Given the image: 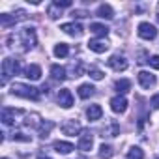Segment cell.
Returning <instances> with one entry per match:
<instances>
[{
  "instance_id": "26",
  "label": "cell",
  "mask_w": 159,
  "mask_h": 159,
  "mask_svg": "<svg viewBox=\"0 0 159 159\" xmlns=\"http://www.w3.org/2000/svg\"><path fill=\"white\" fill-rule=\"evenodd\" d=\"M52 127H54V124H52L51 120H47L45 124H41V127H39V135H41V139H47Z\"/></svg>"
},
{
  "instance_id": "35",
  "label": "cell",
  "mask_w": 159,
  "mask_h": 159,
  "mask_svg": "<svg viewBox=\"0 0 159 159\" xmlns=\"http://www.w3.org/2000/svg\"><path fill=\"white\" fill-rule=\"evenodd\" d=\"M39 159H51V157H39Z\"/></svg>"
},
{
  "instance_id": "37",
  "label": "cell",
  "mask_w": 159,
  "mask_h": 159,
  "mask_svg": "<svg viewBox=\"0 0 159 159\" xmlns=\"http://www.w3.org/2000/svg\"><path fill=\"white\" fill-rule=\"evenodd\" d=\"M2 159H8V157H2Z\"/></svg>"
},
{
  "instance_id": "38",
  "label": "cell",
  "mask_w": 159,
  "mask_h": 159,
  "mask_svg": "<svg viewBox=\"0 0 159 159\" xmlns=\"http://www.w3.org/2000/svg\"><path fill=\"white\" fill-rule=\"evenodd\" d=\"M157 19H159V13H157Z\"/></svg>"
},
{
  "instance_id": "16",
  "label": "cell",
  "mask_w": 159,
  "mask_h": 159,
  "mask_svg": "<svg viewBox=\"0 0 159 159\" xmlns=\"http://www.w3.org/2000/svg\"><path fill=\"white\" fill-rule=\"evenodd\" d=\"M15 114H21V111L4 109V111H2V122H4V125H13V124H15Z\"/></svg>"
},
{
  "instance_id": "27",
  "label": "cell",
  "mask_w": 159,
  "mask_h": 159,
  "mask_svg": "<svg viewBox=\"0 0 159 159\" xmlns=\"http://www.w3.org/2000/svg\"><path fill=\"white\" fill-rule=\"evenodd\" d=\"M127 159H144V153H142V150L140 148H131L129 152H127Z\"/></svg>"
},
{
  "instance_id": "13",
  "label": "cell",
  "mask_w": 159,
  "mask_h": 159,
  "mask_svg": "<svg viewBox=\"0 0 159 159\" xmlns=\"http://www.w3.org/2000/svg\"><path fill=\"white\" fill-rule=\"evenodd\" d=\"M25 77L30 79V81H39V77H41V67L38 64H30L28 67H25Z\"/></svg>"
},
{
  "instance_id": "29",
  "label": "cell",
  "mask_w": 159,
  "mask_h": 159,
  "mask_svg": "<svg viewBox=\"0 0 159 159\" xmlns=\"http://www.w3.org/2000/svg\"><path fill=\"white\" fill-rule=\"evenodd\" d=\"M103 71L101 69H98V67H90V77L94 79V81H101V79H103Z\"/></svg>"
},
{
  "instance_id": "24",
  "label": "cell",
  "mask_w": 159,
  "mask_h": 159,
  "mask_svg": "<svg viewBox=\"0 0 159 159\" xmlns=\"http://www.w3.org/2000/svg\"><path fill=\"white\" fill-rule=\"evenodd\" d=\"M15 23H17V19L11 17V15H8V13H2V15H0V26H2V28H10V26L15 25Z\"/></svg>"
},
{
  "instance_id": "21",
  "label": "cell",
  "mask_w": 159,
  "mask_h": 159,
  "mask_svg": "<svg viewBox=\"0 0 159 159\" xmlns=\"http://www.w3.org/2000/svg\"><path fill=\"white\" fill-rule=\"evenodd\" d=\"M41 116L39 114H36V112H32V114H28L26 116V120H25V124L28 125V127H41V120H39Z\"/></svg>"
},
{
  "instance_id": "32",
  "label": "cell",
  "mask_w": 159,
  "mask_h": 159,
  "mask_svg": "<svg viewBox=\"0 0 159 159\" xmlns=\"http://www.w3.org/2000/svg\"><path fill=\"white\" fill-rule=\"evenodd\" d=\"M148 64L153 67V69H159V54H155V56H152L150 60H148Z\"/></svg>"
},
{
  "instance_id": "2",
  "label": "cell",
  "mask_w": 159,
  "mask_h": 159,
  "mask_svg": "<svg viewBox=\"0 0 159 159\" xmlns=\"http://www.w3.org/2000/svg\"><path fill=\"white\" fill-rule=\"evenodd\" d=\"M11 94L17 96V98H25V99H32V101H38L39 99V90L34 88V86H28V84H23V83H15L11 86Z\"/></svg>"
},
{
  "instance_id": "25",
  "label": "cell",
  "mask_w": 159,
  "mask_h": 159,
  "mask_svg": "<svg viewBox=\"0 0 159 159\" xmlns=\"http://www.w3.org/2000/svg\"><path fill=\"white\" fill-rule=\"evenodd\" d=\"M112 155H114L112 146H109V144H101V148H99V157H101V159H111Z\"/></svg>"
},
{
  "instance_id": "9",
  "label": "cell",
  "mask_w": 159,
  "mask_h": 159,
  "mask_svg": "<svg viewBox=\"0 0 159 159\" xmlns=\"http://www.w3.org/2000/svg\"><path fill=\"white\" fill-rule=\"evenodd\" d=\"M139 84L142 86V88H152V86H155V75H152L150 71H139Z\"/></svg>"
},
{
  "instance_id": "31",
  "label": "cell",
  "mask_w": 159,
  "mask_h": 159,
  "mask_svg": "<svg viewBox=\"0 0 159 159\" xmlns=\"http://www.w3.org/2000/svg\"><path fill=\"white\" fill-rule=\"evenodd\" d=\"M52 4H54V6H58V8L62 10V8H69L73 2H71V0H54Z\"/></svg>"
},
{
  "instance_id": "17",
  "label": "cell",
  "mask_w": 159,
  "mask_h": 159,
  "mask_svg": "<svg viewBox=\"0 0 159 159\" xmlns=\"http://www.w3.org/2000/svg\"><path fill=\"white\" fill-rule=\"evenodd\" d=\"M86 116H88L90 122H96V120H99V118L103 116V109H101L99 105H90V107L86 109Z\"/></svg>"
},
{
  "instance_id": "23",
  "label": "cell",
  "mask_w": 159,
  "mask_h": 159,
  "mask_svg": "<svg viewBox=\"0 0 159 159\" xmlns=\"http://www.w3.org/2000/svg\"><path fill=\"white\" fill-rule=\"evenodd\" d=\"M67 54H69V45H67V43H58V45L54 47V56L66 58Z\"/></svg>"
},
{
  "instance_id": "1",
  "label": "cell",
  "mask_w": 159,
  "mask_h": 159,
  "mask_svg": "<svg viewBox=\"0 0 159 159\" xmlns=\"http://www.w3.org/2000/svg\"><path fill=\"white\" fill-rule=\"evenodd\" d=\"M8 43L10 47H15V43L21 45V51H30L32 47H36L38 43V38H36V30L30 26V28H23L19 30L17 34H11L8 38Z\"/></svg>"
},
{
  "instance_id": "18",
  "label": "cell",
  "mask_w": 159,
  "mask_h": 159,
  "mask_svg": "<svg viewBox=\"0 0 159 159\" xmlns=\"http://www.w3.org/2000/svg\"><path fill=\"white\" fill-rule=\"evenodd\" d=\"M77 92H79V98H81V99H88V98H92L96 94V88L88 83V84H81Z\"/></svg>"
},
{
  "instance_id": "30",
  "label": "cell",
  "mask_w": 159,
  "mask_h": 159,
  "mask_svg": "<svg viewBox=\"0 0 159 159\" xmlns=\"http://www.w3.org/2000/svg\"><path fill=\"white\" fill-rule=\"evenodd\" d=\"M90 13L86 11V10H73L71 11V17L73 19H84V17H88Z\"/></svg>"
},
{
  "instance_id": "19",
  "label": "cell",
  "mask_w": 159,
  "mask_h": 159,
  "mask_svg": "<svg viewBox=\"0 0 159 159\" xmlns=\"http://www.w3.org/2000/svg\"><path fill=\"white\" fill-rule=\"evenodd\" d=\"M96 15L101 17V19H112V17H114V10H112L109 4H101V6L98 8Z\"/></svg>"
},
{
  "instance_id": "33",
  "label": "cell",
  "mask_w": 159,
  "mask_h": 159,
  "mask_svg": "<svg viewBox=\"0 0 159 159\" xmlns=\"http://www.w3.org/2000/svg\"><path fill=\"white\" fill-rule=\"evenodd\" d=\"M13 140H23V142H30V137L23 135V133H13Z\"/></svg>"
},
{
  "instance_id": "34",
  "label": "cell",
  "mask_w": 159,
  "mask_h": 159,
  "mask_svg": "<svg viewBox=\"0 0 159 159\" xmlns=\"http://www.w3.org/2000/svg\"><path fill=\"white\" fill-rule=\"evenodd\" d=\"M150 105H152L153 109H159V94H155V96L150 99Z\"/></svg>"
},
{
  "instance_id": "8",
  "label": "cell",
  "mask_w": 159,
  "mask_h": 159,
  "mask_svg": "<svg viewBox=\"0 0 159 159\" xmlns=\"http://www.w3.org/2000/svg\"><path fill=\"white\" fill-rule=\"evenodd\" d=\"M107 64H109L114 71H125V69H127V60H125V56H122V54H112V56L107 60Z\"/></svg>"
},
{
  "instance_id": "10",
  "label": "cell",
  "mask_w": 159,
  "mask_h": 159,
  "mask_svg": "<svg viewBox=\"0 0 159 159\" xmlns=\"http://www.w3.org/2000/svg\"><path fill=\"white\" fill-rule=\"evenodd\" d=\"M111 109H112V112H116V114L125 112V111H127V99H125L124 96L112 98V99H111Z\"/></svg>"
},
{
  "instance_id": "3",
  "label": "cell",
  "mask_w": 159,
  "mask_h": 159,
  "mask_svg": "<svg viewBox=\"0 0 159 159\" xmlns=\"http://www.w3.org/2000/svg\"><path fill=\"white\" fill-rule=\"evenodd\" d=\"M19 71H21V64H19V60L17 58H4V62H2V86L8 83V77H11V75H19Z\"/></svg>"
},
{
  "instance_id": "28",
  "label": "cell",
  "mask_w": 159,
  "mask_h": 159,
  "mask_svg": "<svg viewBox=\"0 0 159 159\" xmlns=\"http://www.w3.org/2000/svg\"><path fill=\"white\" fill-rule=\"evenodd\" d=\"M47 13H49V17H51V19H58V17L62 15V10H60L58 6L51 4V6H49V10H47Z\"/></svg>"
},
{
  "instance_id": "14",
  "label": "cell",
  "mask_w": 159,
  "mask_h": 159,
  "mask_svg": "<svg viewBox=\"0 0 159 159\" xmlns=\"http://www.w3.org/2000/svg\"><path fill=\"white\" fill-rule=\"evenodd\" d=\"M52 148H54L56 153H62V155H67V153H71V152L75 150V146H73L71 142H64V140H56V142L52 144Z\"/></svg>"
},
{
  "instance_id": "11",
  "label": "cell",
  "mask_w": 159,
  "mask_h": 159,
  "mask_svg": "<svg viewBox=\"0 0 159 159\" xmlns=\"http://www.w3.org/2000/svg\"><path fill=\"white\" fill-rule=\"evenodd\" d=\"M58 103H60V107H64V109H71V107H73V96H71V92H69L67 88H62V90L58 92Z\"/></svg>"
},
{
  "instance_id": "5",
  "label": "cell",
  "mask_w": 159,
  "mask_h": 159,
  "mask_svg": "<svg viewBox=\"0 0 159 159\" xmlns=\"http://www.w3.org/2000/svg\"><path fill=\"white\" fill-rule=\"evenodd\" d=\"M94 146V135L90 131H83L81 137H79V142H77V148L83 150V152H90Z\"/></svg>"
},
{
  "instance_id": "7",
  "label": "cell",
  "mask_w": 159,
  "mask_h": 159,
  "mask_svg": "<svg viewBox=\"0 0 159 159\" xmlns=\"http://www.w3.org/2000/svg\"><path fill=\"white\" fill-rule=\"evenodd\" d=\"M139 36L142 38V39H155V36H157V28L153 26V25H150V23H140L139 25Z\"/></svg>"
},
{
  "instance_id": "6",
  "label": "cell",
  "mask_w": 159,
  "mask_h": 159,
  "mask_svg": "<svg viewBox=\"0 0 159 159\" xmlns=\"http://www.w3.org/2000/svg\"><path fill=\"white\" fill-rule=\"evenodd\" d=\"M60 30H64V32H66L67 36H71V38H81V36L84 34L83 25H79V23H66V25L60 26Z\"/></svg>"
},
{
  "instance_id": "12",
  "label": "cell",
  "mask_w": 159,
  "mask_h": 159,
  "mask_svg": "<svg viewBox=\"0 0 159 159\" xmlns=\"http://www.w3.org/2000/svg\"><path fill=\"white\" fill-rule=\"evenodd\" d=\"M88 49L98 52V54H101V52H105L109 49V43H107V39H101V38L99 39H90L88 41Z\"/></svg>"
},
{
  "instance_id": "20",
  "label": "cell",
  "mask_w": 159,
  "mask_h": 159,
  "mask_svg": "<svg viewBox=\"0 0 159 159\" xmlns=\"http://www.w3.org/2000/svg\"><path fill=\"white\" fill-rule=\"evenodd\" d=\"M90 32L96 34V36H99V38H105L109 34V28L105 25H101V23H92L90 25Z\"/></svg>"
},
{
  "instance_id": "36",
  "label": "cell",
  "mask_w": 159,
  "mask_h": 159,
  "mask_svg": "<svg viewBox=\"0 0 159 159\" xmlns=\"http://www.w3.org/2000/svg\"><path fill=\"white\" fill-rule=\"evenodd\" d=\"M77 159H84V157H77Z\"/></svg>"
},
{
  "instance_id": "22",
  "label": "cell",
  "mask_w": 159,
  "mask_h": 159,
  "mask_svg": "<svg viewBox=\"0 0 159 159\" xmlns=\"http://www.w3.org/2000/svg\"><path fill=\"white\" fill-rule=\"evenodd\" d=\"M114 86H116V90L120 94H125V92L131 90V81H127V79H120V81L114 83Z\"/></svg>"
},
{
  "instance_id": "15",
  "label": "cell",
  "mask_w": 159,
  "mask_h": 159,
  "mask_svg": "<svg viewBox=\"0 0 159 159\" xmlns=\"http://www.w3.org/2000/svg\"><path fill=\"white\" fill-rule=\"evenodd\" d=\"M67 71H66V67L64 66H58V64H54V66H51V75H52V79H54V81H66V75Z\"/></svg>"
},
{
  "instance_id": "4",
  "label": "cell",
  "mask_w": 159,
  "mask_h": 159,
  "mask_svg": "<svg viewBox=\"0 0 159 159\" xmlns=\"http://www.w3.org/2000/svg\"><path fill=\"white\" fill-rule=\"evenodd\" d=\"M60 129H62L64 135H69V137H75L79 133H83V127H81V124H79L77 120H66V122H62Z\"/></svg>"
}]
</instances>
